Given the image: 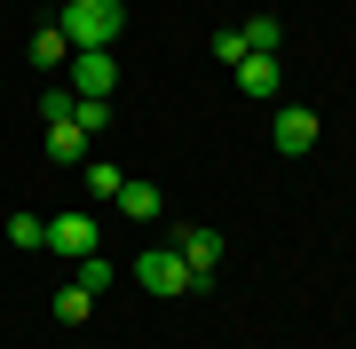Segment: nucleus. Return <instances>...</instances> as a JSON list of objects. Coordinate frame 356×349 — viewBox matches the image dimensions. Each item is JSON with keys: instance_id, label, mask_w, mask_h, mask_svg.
Masks as SVG:
<instances>
[{"instance_id": "1", "label": "nucleus", "mask_w": 356, "mask_h": 349, "mask_svg": "<svg viewBox=\"0 0 356 349\" xmlns=\"http://www.w3.org/2000/svg\"><path fill=\"white\" fill-rule=\"evenodd\" d=\"M56 24H64L72 48H119V40H127V8H119V0H64Z\"/></svg>"}, {"instance_id": "2", "label": "nucleus", "mask_w": 356, "mask_h": 349, "mask_svg": "<svg viewBox=\"0 0 356 349\" xmlns=\"http://www.w3.org/2000/svg\"><path fill=\"white\" fill-rule=\"evenodd\" d=\"M166 246H175V254H182V270H191V294H206V286H214V262H222V231H206V222H191V231H175V238H166Z\"/></svg>"}, {"instance_id": "3", "label": "nucleus", "mask_w": 356, "mask_h": 349, "mask_svg": "<svg viewBox=\"0 0 356 349\" xmlns=\"http://www.w3.org/2000/svg\"><path fill=\"white\" fill-rule=\"evenodd\" d=\"M135 286H143V294L182 302V294H191V270H182V254H175V246H143V254H135Z\"/></svg>"}, {"instance_id": "4", "label": "nucleus", "mask_w": 356, "mask_h": 349, "mask_svg": "<svg viewBox=\"0 0 356 349\" xmlns=\"http://www.w3.org/2000/svg\"><path fill=\"white\" fill-rule=\"evenodd\" d=\"M119 88V56L111 48H72V95L79 104H111Z\"/></svg>"}, {"instance_id": "5", "label": "nucleus", "mask_w": 356, "mask_h": 349, "mask_svg": "<svg viewBox=\"0 0 356 349\" xmlns=\"http://www.w3.org/2000/svg\"><path fill=\"white\" fill-rule=\"evenodd\" d=\"M269 135H277L285 159H309V151H317V111H309V104H277V127H269Z\"/></svg>"}, {"instance_id": "6", "label": "nucleus", "mask_w": 356, "mask_h": 349, "mask_svg": "<svg viewBox=\"0 0 356 349\" xmlns=\"http://www.w3.org/2000/svg\"><path fill=\"white\" fill-rule=\"evenodd\" d=\"M48 246L72 254V262H88L95 254V215H48Z\"/></svg>"}, {"instance_id": "7", "label": "nucleus", "mask_w": 356, "mask_h": 349, "mask_svg": "<svg viewBox=\"0 0 356 349\" xmlns=\"http://www.w3.org/2000/svg\"><path fill=\"white\" fill-rule=\"evenodd\" d=\"M238 72V88L254 95V104H277L285 95V72H277V56H245V64H229Z\"/></svg>"}, {"instance_id": "8", "label": "nucleus", "mask_w": 356, "mask_h": 349, "mask_svg": "<svg viewBox=\"0 0 356 349\" xmlns=\"http://www.w3.org/2000/svg\"><path fill=\"white\" fill-rule=\"evenodd\" d=\"M88 143H95V135L79 127V119H56V127H48V159H56V167H88V159H95Z\"/></svg>"}, {"instance_id": "9", "label": "nucleus", "mask_w": 356, "mask_h": 349, "mask_svg": "<svg viewBox=\"0 0 356 349\" xmlns=\"http://www.w3.org/2000/svg\"><path fill=\"white\" fill-rule=\"evenodd\" d=\"M111 207L127 215V222H159V215H166V199H159V183H135V175H127V183H119V199H111Z\"/></svg>"}, {"instance_id": "10", "label": "nucleus", "mask_w": 356, "mask_h": 349, "mask_svg": "<svg viewBox=\"0 0 356 349\" xmlns=\"http://www.w3.org/2000/svg\"><path fill=\"white\" fill-rule=\"evenodd\" d=\"M24 56H32V64H40V72H64V64H72V40H64V24H40Z\"/></svg>"}, {"instance_id": "11", "label": "nucleus", "mask_w": 356, "mask_h": 349, "mask_svg": "<svg viewBox=\"0 0 356 349\" xmlns=\"http://www.w3.org/2000/svg\"><path fill=\"white\" fill-rule=\"evenodd\" d=\"M79 175H88V191L103 199V207H111V199H119V183H127V167H111V159H88Z\"/></svg>"}, {"instance_id": "12", "label": "nucleus", "mask_w": 356, "mask_h": 349, "mask_svg": "<svg viewBox=\"0 0 356 349\" xmlns=\"http://www.w3.org/2000/svg\"><path fill=\"white\" fill-rule=\"evenodd\" d=\"M238 32H245V56H269V48L285 40V24H277V16H254V24H238Z\"/></svg>"}, {"instance_id": "13", "label": "nucleus", "mask_w": 356, "mask_h": 349, "mask_svg": "<svg viewBox=\"0 0 356 349\" xmlns=\"http://www.w3.org/2000/svg\"><path fill=\"white\" fill-rule=\"evenodd\" d=\"M0 238H8V246H48V222H40V215H8Z\"/></svg>"}, {"instance_id": "14", "label": "nucleus", "mask_w": 356, "mask_h": 349, "mask_svg": "<svg viewBox=\"0 0 356 349\" xmlns=\"http://www.w3.org/2000/svg\"><path fill=\"white\" fill-rule=\"evenodd\" d=\"M88 310H95V294H88V286H64V294H56V318H64V325H79Z\"/></svg>"}, {"instance_id": "15", "label": "nucleus", "mask_w": 356, "mask_h": 349, "mask_svg": "<svg viewBox=\"0 0 356 349\" xmlns=\"http://www.w3.org/2000/svg\"><path fill=\"white\" fill-rule=\"evenodd\" d=\"M79 286H88V294H111V286H119V270H111L103 254H88V262H79Z\"/></svg>"}, {"instance_id": "16", "label": "nucleus", "mask_w": 356, "mask_h": 349, "mask_svg": "<svg viewBox=\"0 0 356 349\" xmlns=\"http://www.w3.org/2000/svg\"><path fill=\"white\" fill-rule=\"evenodd\" d=\"M214 56H222V64H245V32L222 24V32H214Z\"/></svg>"}, {"instance_id": "17", "label": "nucleus", "mask_w": 356, "mask_h": 349, "mask_svg": "<svg viewBox=\"0 0 356 349\" xmlns=\"http://www.w3.org/2000/svg\"><path fill=\"white\" fill-rule=\"evenodd\" d=\"M72 119H79L88 135H103V127H111V104H72Z\"/></svg>"}, {"instance_id": "18", "label": "nucleus", "mask_w": 356, "mask_h": 349, "mask_svg": "<svg viewBox=\"0 0 356 349\" xmlns=\"http://www.w3.org/2000/svg\"><path fill=\"white\" fill-rule=\"evenodd\" d=\"M72 104H79V95H64V88H48V95H40V111H48V127H56V119H72Z\"/></svg>"}]
</instances>
